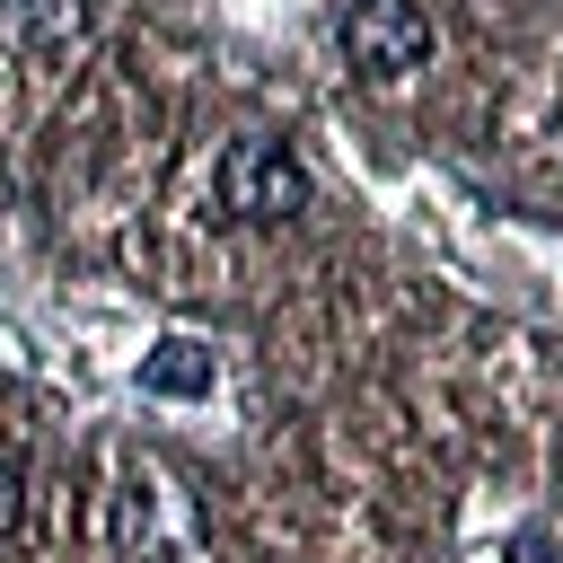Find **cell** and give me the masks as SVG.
I'll return each instance as SVG.
<instances>
[{"instance_id": "obj_1", "label": "cell", "mask_w": 563, "mask_h": 563, "mask_svg": "<svg viewBox=\"0 0 563 563\" xmlns=\"http://www.w3.org/2000/svg\"><path fill=\"white\" fill-rule=\"evenodd\" d=\"M211 185H220V211H238V220H290V211H308V167L282 141H229Z\"/></svg>"}, {"instance_id": "obj_2", "label": "cell", "mask_w": 563, "mask_h": 563, "mask_svg": "<svg viewBox=\"0 0 563 563\" xmlns=\"http://www.w3.org/2000/svg\"><path fill=\"white\" fill-rule=\"evenodd\" d=\"M343 62L361 79H405L431 62V18L413 0H352L343 9Z\"/></svg>"}, {"instance_id": "obj_3", "label": "cell", "mask_w": 563, "mask_h": 563, "mask_svg": "<svg viewBox=\"0 0 563 563\" xmlns=\"http://www.w3.org/2000/svg\"><path fill=\"white\" fill-rule=\"evenodd\" d=\"M0 35L26 53H53L79 35V0H0Z\"/></svg>"}, {"instance_id": "obj_4", "label": "cell", "mask_w": 563, "mask_h": 563, "mask_svg": "<svg viewBox=\"0 0 563 563\" xmlns=\"http://www.w3.org/2000/svg\"><path fill=\"white\" fill-rule=\"evenodd\" d=\"M141 387L150 396H211V352L202 343H158L141 361Z\"/></svg>"}, {"instance_id": "obj_5", "label": "cell", "mask_w": 563, "mask_h": 563, "mask_svg": "<svg viewBox=\"0 0 563 563\" xmlns=\"http://www.w3.org/2000/svg\"><path fill=\"white\" fill-rule=\"evenodd\" d=\"M18 501H26V466H18V457H0V528L18 519Z\"/></svg>"}, {"instance_id": "obj_6", "label": "cell", "mask_w": 563, "mask_h": 563, "mask_svg": "<svg viewBox=\"0 0 563 563\" xmlns=\"http://www.w3.org/2000/svg\"><path fill=\"white\" fill-rule=\"evenodd\" d=\"M510 563H554V545H545L537 528H519V537H510Z\"/></svg>"}]
</instances>
